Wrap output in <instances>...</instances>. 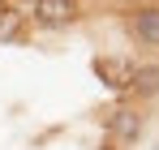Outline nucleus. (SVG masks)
Instances as JSON below:
<instances>
[{"label": "nucleus", "mask_w": 159, "mask_h": 150, "mask_svg": "<svg viewBox=\"0 0 159 150\" xmlns=\"http://www.w3.org/2000/svg\"><path fill=\"white\" fill-rule=\"evenodd\" d=\"M22 26H26V17H22L17 9H9V4H0V43H9V39H17V34H22Z\"/></svg>", "instance_id": "nucleus-6"}, {"label": "nucleus", "mask_w": 159, "mask_h": 150, "mask_svg": "<svg viewBox=\"0 0 159 150\" xmlns=\"http://www.w3.org/2000/svg\"><path fill=\"white\" fill-rule=\"evenodd\" d=\"M107 133H112V142H116V146L138 142V137H142V107L120 103V107L112 112V120H107Z\"/></svg>", "instance_id": "nucleus-2"}, {"label": "nucleus", "mask_w": 159, "mask_h": 150, "mask_svg": "<svg viewBox=\"0 0 159 150\" xmlns=\"http://www.w3.org/2000/svg\"><path fill=\"white\" fill-rule=\"evenodd\" d=\"M129 34L142 43V47L159 51V4H138L129 13Z\"/></svg>", "instance_id": "nucleus-3"}, {"label": "nucleus", "mask_w": 159, "mask_h": 150, "mask_svg": "<svg viewBox=\"0 0 159 150\" xmlns=\"http://www.w3.org/2000/svg\"><path fill=\"white\" fill-rule=\"evenodd\" d=\"M82 13L78 0H34V9H30V17L39 26H48V30H60V26H73Z\"/></svg>", "instance_id": "nucleus-1"}, {"label": "nucleus", "mask_w": 159, "mask_h": 150, "mask_svg": "<svg viewBox=\"0 0 159 150\" xmlns=\"http://www.w3.org/2000/svg\"><path fill=\"white\" fill-rule=\"evenodd\" d=\"M125 90H129L133 99H155L159 95V64H138L129 73V86Z\"/></svg>", "instance_id": "nucleus-4"}, {"label": "nucleus", "mask_w": 159, "mask_h": 150, "mask_svg": "<svg viewBox=\"0 0 159 150\" xmlns=\"http://www.w3.org/2000/svg\"><path fill=\"white\" fill-rule=\"evenodd\" d=\"M95 73L103 77L107 86H112V90H125V86H129V64H116V60H95Z\"/></svg>", "instance_id": "nucleus-5"}]
</instances>
